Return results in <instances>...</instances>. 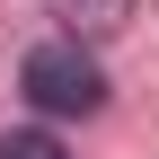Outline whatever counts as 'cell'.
Listing matches in <instances>:
<instances>
[{"label": "cell", "instance_id": "obj_1", "mask_svg": "<svg viewBox=\"0 0 159 159\" xmlns=\"http://www.w3.org/2000/svg\"><path fill=\"white\" fill-rule=\"evenodd\" d=\"M18 80H27V97L44 115H97V106H106V71H97V53L80 44V35L35 44L27 62H18Z\"/></svg>", "mask_w": 159, "mask_h": 159}, {"label": "cell", "instance_id": "obj_2", "mask_svg": "<svg viewBox=\"0 0 159 159\" xmlns=\"http://www.w3.org/2000/svg\"><path fill=\"white\" fill-rule=\"evenodd\" d=\"M53 9L71 18V35H106V27L133 18V0H53Z\"/></svg>", "mask_w": 159, "mask_h": 159}, {"label": "cell", "instance_id": "obj_3", "mask_svg": "<svg viewBox=\"0 0 159 159\" xmlns=\"http://www.w3.org/2000/svg\"><path fill=\"white\" fill-rule=\"evenodd\" d=\"M0 159H71V150L53 142V133H35V124H27V133H0Z\"/></svg>", "mask_w": 159, "mask_h": 159}]
</instances>
